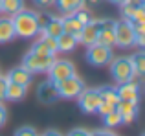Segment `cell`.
I'll list each match as a JSON object with an SVG mask.
<instances>
[{
	"label": "cell",
	"instance_id": "obj_1",
	"mask_svg": "<svg viewBox=\"0 0 145 136\" xmlns=\"http://www.w3.org/2000/svg\"><path fill=\"white\" fill-rule=\"evenodd\" d=\"M11 20H13V28H15V37L33 39L35 35L40 33L39 20H37L35 11L22 9V11H18V13L11 15Z\"/></svg>",
	"mask_w": 145,
	"mask_h": 136
},
{
	"label": "cell",
	"instance_id": "obj_2",
	"mask_svg": "<svg viewBox=\"0 0 145 136\" xmlns=\"http://www.w3.org/2000/svg\"><path fill=\"white\" fill-rule=\"evenodd\" d=\"M53 85H55V90H57V94H59V97H64V99H75V97L79 96V92L85 88L83 79L77 77L75 74L70 75V77H66V79H63V81L53 83Z\"/></svg>",
	"mask_w": 145,
	"mask_h": 136
},
{
	"label": "cell",
	"instance_id": "obj_3",
	"mask_svg": "<svg viewBox=\"0 0 145 136\" xmlns=\"http://www.w3.org/2000/svg\"><path fill=\"white\" fill-rule=\"evenodd\" d=\"M112 46H105V44L94 42L90 46H86V61L92 66H105L112 61Z\"/></svg>",
	"mask_w": 145,
	"mask_h": 136
},
{
	"label": "cell",
	"instance_id": "obj_4",
	"mask_svg": "<svg viewBox=\"0 0 145 136\" xmlns=\"http://www.w3.org/2000/svg\"><path fill=\"white\" fill-rule=\"evenodd\" d=\"M75 99L85 114H96L99 103H101V94H99V88H83Z\"/></svg>",
	"mask_w": 145,
	"mask_h": 136
},
{
	"label": "cell",
	"instance_id": "obj_5",
	"mask_svg": "<svg viewBox=\"0 0 145 136\" xmlns=\"http://www.w3.org/2000/svg\"><path fill=\"white\" fill-rule=\"evenodd\" d=\"M110 65V74L116 79V83H125L129 79H134V70H132L131 59L129 57H112Z\"/></svg>",
	"mask_w": 145,
	"mask_h": 136
},
{
	"label": "cell",
	"instance_id": "obj_6",
	"mask_svg": "<svg viewBox=\"0 0 145 136\" xmlns=\"http://www.w3.org/2000/svg\"><path fill=\"white\" fill-rule=\"evenodd\" d=\"M53 55H39L33 54V52H28L22 59V66L26 70H29L31 74H39V72H48L50 65L53 63Z\"/></svg>",
	"mask_w": 145,
	"mask_h": 136
},
{
	"label": "cell",
	"instance_id": "obj_7",
	"mask_svg": "<svg viewBox=\"0 0 145 136\" xmlns=\"http://www.w3.org/2000/svg\"><path fill=\"white\" fill-rule=\"evenodd\" d=\"M74 74H75V66L66 59H53V63L48 68V79L52 83L63 81V79L70 77Z\"/></svg>",
	"mask_w": 145,
	"mask_h": 136
},
{
	"label": "cell",
	"instance_id": "obj_8",
	"mask_svg": "<svg viewBox=\"0 0 145 136\" xmlns=\"http://www.w3.org/2000/svg\"><path fill=\"white\" fill-rule=\"evenodd\" d=\"M97 26V42L105 44V46H114L116 44V20L112 18H99V20H94Z\"/></svg>",
	"mask_w": 145,
	"mask_h": 136
},
{
	"label": "cell",
	"instance_id": "obj_9",
	"mask_svg": "<svg viewBox=\"0 0 145 136\" xmlns=\"http://www.w3.org/2000/svg\"><path fill=\"white\" fill-rule=\"evenodd\" d=\"M116 44L114 46H120V48H131L134 44V29H132L131 22L127 18L123 20H118L116 22Z\"/></svg>",
	"mask_w": 145,
	"mask_h": 136
},
{
	"label": "cell",
	"instance_id": "obj_10",
	"mask_svg": "<svg viewBox=\"0 0 145 136\" xmlns=\"http://www.w3.org/2000/svg\"><path fill=\"white\" fill-rule=\"evenodd\" d=\"M140 90H142V79H129L125 83H120L116 92L120 96V99L140 101Z\"/></svg>",
	"mask_w": 145,
	"mask_h": 136
},
{
	"label": "cell",
	"instance_id": "obj_11",
	"mask_svg": "<svg viewBox=\"0 0 145 136\" xmlns=\"http://www.w3.org/2000/svg\"><path fill=\"white\" fill-rule=\"evenodd\" d=\"M116 110L121 114L123 123H132L140 114V103L138 101H129V99H120L116 105Z\"/></svg>",
	"mask_w": 145,
	"mask_h": 136
},
{
	"label": "cell",
	"instance_id": "obj_12",
	"mask_svg": "<svg viewBox=\"0 0 145 136\" xmlns=\"http://www.w3.org/2000/svg\"><path fill=\"white\" fill-rule=\"evenodd\" d=\"M57 97H59V94H57V90H55V85H53L50 79L37 86V99H39L40 103L52 105V103L57 101Z\"/></svg>",
	"mask_w": 145,
	"mask_h": 136
},
{
	"label": "cell",
	"instance_id": "obj_13",
	"mask_svg": "<svg viewBox=\"0 0 145 136\" xmlns=\"http://www.w3.org/2000/svg\"><path fill=\"white\" fill-rule=\"evenodd\" d=\"M77 42L85 44V46H90V44L97 42V26H96L94 20L81 28V31H79V35H77Z\"/></svg>",
	"mask_w": 145,
	"mask_h": 136
},
{
	"label": "cell",
	"instance_id": "obj_14",
	"mask_svg": "<svg viewBox=\"0 0 145 136\" xmlns=\"http://www.w3.org/2000/svg\"><path fill=\"white\" fill-rule=\"evenodd\" d=\"M6 77H7V81H11V83H18V85L28 86L29 83H31V79H33V74L29 70H26L24 66H17V68H13V70L7 72Z\"/></svg>",
	"mask_w": 145,
	"mask_h": 136
},
{
	"label": "cell",
	"instance_id": "obj_15",
	"mask_svg": "<svg viewBox=\"0 0 145 136\" xmlns=\"http://www.w3.org/2000/svg\"><path fill=\"white\" fill-rule=\"evenodd\" d=\"M57 52H63V54H70V52L75 50V46H77V37L72 35V33H66L63 31L59 37H57Z\"/></svg>",
	"mask_w": 145,
	"mask_h": 136
},
{
	"label": "cell",
	"instance_id": "obj_16",
	"mask_svg": "<svg viewBox=\"0 0 145 136\" xmlns=\"http://www.w3.org/2000/svg\"><path fill=\"white\" fill-rule=\"evenodd\" d=\"M59 18H61V26H63V31L72 33V35H75V37L79 35V31H81L83 24L77 20V17H75L74 13H64L63 17H59Z\"/></svg>",
	"mask_w": 145,
	"mask_h": 136
},
{
	"label": "cell",
	"instance_id": "obj_17",
	"mask_svg": "<svg viewBox=\"0 0 145 136\" xmlns=\"http://www.w3.org/2000/svg\"><path fill=\"white\" fill-rule=\"evenodd\" d=\"M15 39V28L11 17H0V44H6Z\"/></svg>",
	"mask_w": 145,
	"mask_h": 136
},
{
	"label": "cell",
	"instance_id": "obj_18",
	"mask_svg": "<svg viewBox=\"0 0 145 136\" xmlns=\"http://www.w3.org/2000/svg\"><path fill=\"white\" fill-rule=\"evenodd\" d=\"M129 59H131L132 70H134V79H142L145 74V54L143 52H136Z\"/></svg>",
	"mask_w": 145,
	"mask_h": 136
},
{
	"label": "cell",
	"instance_id": "obj_19",
	"mask_svg": "<svg viewBox=\"0 0 145 136\" xmlns=\"http://www.w3.org/2000/svg\"><path fill=\"white\" fill-rule=\"evenodd\" d=\"M26 96V86L18 85V83H7V90H6V99L9 101H22Z\"/></svg>",
	"mask_w": 145,
	"mask_h": 136
},
{
	"label": "cell",
	"instance_id": "obj_20",
	"mask_svg": "<svg viewBox=\"0 0 145 136\" xmlns=\"http://www.w3.org/2000/svg\"><path fill=\"white\" fill-rule=\"evenodd\" d=\"M40 33H44V35H50V37H53V39H57V37L63 33V26H61V18L59 17H53L52 15V18H50V22L46 26H44L42 29H40Z\"/></svg>",
	"mask_w": 145,
	"mask_h": 136
},
{
	"label": "cell",
	"instance_id": "obj_21",
	"mask_svg": "<svg viewBox=\"0 0 145 136\" xmlns=\"http://www.w3.org/2000/svg\"><path fill=\"white\" fill-rule=\"evenodd\" d=\"M142 6H145V0H125L121 4V15H123V18H127V20L132 18L134 11Z\"/></svg>",
	"mask_w": 145,
	"mask_h": 136
},
{
	"label": "cell",
	"instance_id": "obj_22",
	"mask_svg": "<svg viewBox=\"0 0 145 136\" xmlns=\"http://www.w3.org/2000/svg\"><path fill=\"white\" fill-rule=\"evenodd\" d=\"M55 4L63 13H75L77 9L85 7L83 0H55Z\"/></svg>",
	"mask_w": 145,
	"mask_h": 136
},
{
	"label": "cell",
	"instance_id": "obj_23",
	"mask_svg": "<svg viewBox=\"0 0 145 136\" xmlns=\"http://www.w3.org/2000/svg\"><path fill=\"white\" fill-rule=\"evenodd\" d=\"M24 9V0H2V11L7 15H15Z\"/></svg>",
	"mask_w": 145,
	"mask_h": 136
},
{
	"label": "cell",
	"instance_id": "obj_24",
	"mask_svg": "<svg viewBox=\"0 0 145 136\" xmlns=\"http://www.w3.org/2000/svg\"><path fill=\"white\" fill-rule=\"evenodd\" d=\"M103 123H105L106 129H116V127L123 125V120H121V114L118 110H112L106 116H103Z\"/></svg>",
	"mask_w": 145,
	"mask_h": 136
},
{
	"label": "cell",
	"instance_id": "obj_25",
	"mask_svg": "<svg viewBox=\"0 0 145 136\" xmlns=\"http://www.w3.org/2000/svg\"><path fill=\"white\" fill-rule=\"evenodd\" d=\"M99 94H101L103 101H108V103H112V105H118V101H120V96H118L114 86H101V88H99Z\"/></svg>",
	"mask_w": 145,
	"mask_h": 136
},
{
	"label": "cell",
	"instance_id": "obj_26",
	"mask_svg": "<svg viewBox=\"0 0 145 136\" xmlns=\"http://www.w3.org/2000/svg\"><path fill=\"white\" fill-rule=\"evenodd\" d=\"M29 52H33V54H39V55H55L52 50L48 48V44L44 42L42 39H39V41H35L33 42V46H31V50Z\"/></svg>",
	"mask_w": 145,
	"mask_h": 136
},
{
	"label": "cell",
	"instance_id": "obj_27",
	"mask_svg": "<svg viewBox=\"0 0 145 136\" xmlns=\"http://www.w3.org/2000/svg\"><path fill=\"white\" fill-rule=\"evenodd\" d=\"M74 15H75V17H77V20L81 22L83 26H85V24H88V22H92V20H94V18H92V15L88 13V9H85V7H81V9H77V11H75Z\"/></svg>",
	"mask_w": 145,
	"mask_h": 136
},
{
	"label": "cell",
	"instance_id": "obj_28",
	"mask_svg": "<svg viewBox=\"0 0 145 136\" xmlns=\"http://www.w3.org/2000/svg\"><path fill=\"white\" fill-rule=\"evenodd\" d=\"M112 110H116V105H112V103H108V101H103V99H101V103H99L96 114H99V116L103 118V116H106L108 112H112Z\"/></svg>",
	"mask_w": 145,
	"mask_h": 136
},
{
	"label": "cell",
	"instance_id": "obj_29",
	"mask_svg": "<svg viewBox=\"0 0 145 136\" xmlns=\"http://www.w3.org/2000/svg\"><path fill=\"white\" fill-rule=\"evenodd\" d=\"M13 136H39V134H37V131L33 129V127H28V125H26V127H20V129H17Z\"/></svg>",
	"mask_w": 145,
	"mask_h": 136
},
{
	"label": "cell",
	"instance_id": "obj_30",
	"mask_svg": "<svg viewBox=\"0 0 145 136\" xmlns=\"http://www.w3.org/2000/svg\"><path fill=\"white\" fill-rule=\"evenodd\" d=\"M7 77L6 75H2L0 74V101H4L6 99V90H7Z\"/></svg>",
	"mask_w": 145,
	"mask_h": 136
},
{
	"label": "cell",
	"instance_id": "obj_31",
	"mask_svg": "<svg viewBox=\"0 0 145 136\" xmlns=\"http://www.w3.org/2000/svg\"><path fill=\"white\" fill-rule=\"evenodd\" d=\"M129 20H136V22H145V6L138 7V9L134 11V15H132V18H129Z\"/></svg>",
	"mask_w": 145,
	"mask_h": 136
},
{
	"label": "cell",
	"instance_id": "obj_32",
	"mask_svg": "<svg viewBox=\"0 0 145 136\" xmlns=\"http://www.w3.org/2000/svg\"><path fill=\"white\" fill-rule=\"evenodd\" d=\"M50 18H52V15L50 13H37V20H39V28L42 29L44 26L50 22Z\"/></svg>",
	"mask_w": 145,
	"mask_h": 136
},
{
	"label": "cell",
	"instance_id": "obj_33",
	"mask_svg": "<svg viewBox=\"0 0 145 136\" xmlns=\"http://www.w3.org/2000/svg\"><path fill=\"white\" fill-rule=\"evenodd\" d=\"M6 122H7V109H6V105L0 101V127L6 125Z\"/></svg>",
	"mask_w": 145,
	"mask_h": 136
},
{
	"label": "cell",
	"instance_id": "obj_34",
	"mask_svg": "<svg viewBox=\"0 0 145 136\" xmlns=\"http://www.w3.org/2000/svg\"><path fill=\"white\" fill-rule=\"evenodd\" d=\"M66 136H90V131L83 129V127H77V129H72Z\"/></svg>",
	"mask_w": 145,
	"mask_h": 136
},
{
	"label": "cell",
	"instance_id": "obj_35",
	"mask_svg": "<svg viewBox=\"0 0 145 136\" xmlns=\"http://www.w3.org/2000/svg\"><path fill=\"white\" fill-rule=\"evenodd\" d=\"M90 136H116V133L108 129H101V131H90Z\"/></svg>",
	"mask_w": 145,
	"mask_h": 136
},
{
	"label": "cell",
	"instance_id": "obj_36",
	"mask_svg": "<svg viewBox=\"0 0 145 136\" xmlns=\"http://www.w3.org/2000/svg\"><path fill=\"white\" fill-rule=\"evenodd\" d=\"M39 7H50V6H55V0H33Z\"/></svg>",
	"mask_w": 145,
	"mask_h": 136
},
{
	"label": "cell",
	"instance_id": "obj_37",
	"mask_svg": "<svg viewBox=\"0 0 145 136\" xmlns=\"http://www.w3.org/2000/svg\"><path fill=\"white\" fill-rule=\"evenodd\" d=\"M101 4V0H83V6H86V7H96Z\"/></svg>",
	"mask_w": 145,
	"mask_h": 136
},
{
	"label": "cell",
	"instance_id": "obj_38",
	"mask_svg": "<svg viewBox=\"0 0 145 136\" xmlns=\"http://www.w3.org/2000/svg\"><path fill=\"white\" fill-rule=\"evenodd\" d=\"M42 136H63V134H61L59 131H55V129H50L46 133H42Z\"/></svg>",
	"mask_w": 145,
	"mask_h": 136
},
{
	"label": "cell",
	"instance_id": "obj_39",
	"mask_svg": "<svg viewBox=\"0 0 145 136\" xmlns=\"http://www.w3.org/2000/svg\"><path fill=\"white\" fill-rule=\"evenodd\" d=\"M108 2H110V4H116V6H121L125 0H108Z\"/></svg>",
	"mask_w": 145,
	"mask_h": 136
},
{
	"label": "cell",
	"instance_id": "obj_40",
	"mask_svg": "<svg viewBox=\"0 0 145 136\" xmlns=\"http://www.w3.org/2000/svg\"><path fill=\"white\" fill-rule=\"evenodd\" d=\"M0 13H2V0H0Z\"/></svg>",
	"mask_w": 145,
	"mask_h": 136
}]
</instances>
